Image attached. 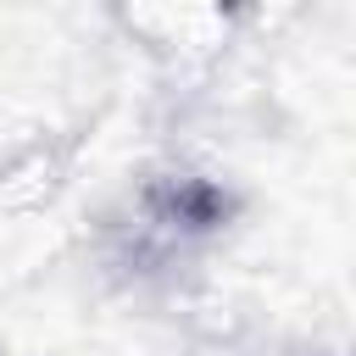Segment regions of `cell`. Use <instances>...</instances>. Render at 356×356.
I'll return each mask as SVG.
<instances>
[]
</instances>
